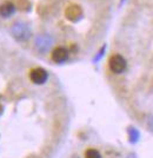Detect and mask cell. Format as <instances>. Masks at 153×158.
<instances>
[{
	"label": "cell",
	"instance_id": "1",
	"mask_svg": "<svg viewBox=\"0 0 153 158\" xmlns=\"http://www.w3.org/2000/svg\"><path fill=\"white\" fill-rule=\"evenodd\" d=\"M11 32H12V35L14 37V39H17L18 41H26L32 35V31H31L30 26L27 25L26 23L21 21V20L15 21L12 25Z\"/></svg>",
	"mask_w": 153,
	"mask_h": 158
},
{
	"label": "cell",
	"instance_id": "6",
	"mask_svg": "<svg viewBox=\"0 0 153 158\" xmlns=\"http://www.w3.org/2000/svg\"><path fill=\"white\" fill-rule=\"evenodd\" d=\"M52 60L57 64H61V63H65L68 59V51H67L65 47L58 46L55 47L53 51H52Z\"/></svg>",
	"mask_w": 153,
	"mask_h": 158
},
{
	"label": "cell",
	"instance_id": "4",
	"mask_svg": "<svg viewBox=\"0 0 153 158\" xmlns=\"http://www.w3.org/2000/svg\"><path fill=\"white\" fill-rule=\"evenodd\" d=\"M34 44H35V48L39 52L45 53L51 48L52 44H53V39L50 35H47V34H40V35L37 37Z\"/></svg>",
	"mask_w": 153,
	"mask_h": 158
},
{
	"label": "cell",
	"instance_id": "3",
	"mask_svg": "<svg viewBox=\"0 0 153 158\" xmlns=\"http://www.w3.org/2000/svg\"><path fill=\"white\" fill-rule=\"evenodd\" d=\"M30 79H31L32 83L37 84V85H42V84L46 83L47 79H48V73L42 67H35L33 70H31Z\"/></svg>",
	"mask_w": 153,
	"mask_h": 158
},
{
	"label": "cell",
	"instance_id": "2",
	"mask_svg": "<svg viewBox=\"0 0 153 158\" xmlns=\"http://www.w3.org/2000/svg\"><path fill=\"white\" fill-rule=\"evenodd\" d=\"M108 67H110V70L113 73L120 74V73H123L126 70L127 63L121 54H113L108 59Z\"/></svg>",
	"mask_w": 153,
	"mask_h": 158
},
{
	"label": "cell",
	"instance_id": "11",
	"mask_svg": "<svg viewBox=\"0 0 153 158\" xmlns=\"http://www.w3.org/2000/svg\"><path fill=\"white\" fill-rule=\"evenodd\" d=\"M124 1H125V0H121V4H123V2H124Z\"/></svg>",
	"mask_w": 153,
	"mask_h": 158
},
{
	"label": "cell",
	"instance_id": "5",
	"mask_svg": "<svg viewBox=\"0 0 153 158\" xmlns=\"http://www.w3.org/2000/svg\"><path fill=\"white\" fill-rule=\"evenodd\" d=\"M65 17L67 18V20H70L72 23H77L83 17V10L79 5H75V4L70 5L65 10Z\"/></svg>",
	"mask_w": 153,
	"mask_h": 158
},
{
	"label": "cell",
	"instance_id": "9",
	"mask_svg": "<svg viewBox=\"0 0 153 158\" xmlns=\"http://www.w3.org/2000/svg\"><path fill=\"white\" fill-rule=\"evenodd\" d=\"M128 135H130V139H131L132 143H135L139 138V132L137 131L135 129H133V127L128 129Z\"/></svg>",
	"mask_w": 153,
	"mask_h": 158
},
{
	"label": "cell",
	"instance_id": "8",
	"mask_svg": "<svg viewBox=\"0 0 153 158\" xmlns=\"http://www.w3.org/2000/svg\"><path fill=\"white\" fill-rule=\"evenodd\" d=\"M85 158H101V155L98 150L95 149H88L85 152Z\"/></svg>",
	"mask_w": 153,
	"mask_h": 158
},
{
	"label": "cell",
	"instance_id": "7",
	"mask_svg": "<svg viewBox=\"0 0 153 158\" xmlns=\"http://www.w3.org/2000/svg\"><path fill=\"white\" fill-rule=\"evenodd\" d=\"M15 12V6L11 1H5L0 5V15L2 18H10Z\"/></svg>",
	"mask_w": 153,
	"mask_h": 158
},
{
	"label": "cell",
	"instance_id": "10",
	"mask_svg": "<svg viewBox=\"0 0 153 158\" xmlns=\"http://www.w3.org/2000/svg\"><path fill=\"white\" fill-rule=\"evenodd\" d=\"M147 126L151 129V131H153V116H151L147 120Z\"/></svg>",
	"mask_w": 153,
	"mask_h": 158
}]
</instances>
